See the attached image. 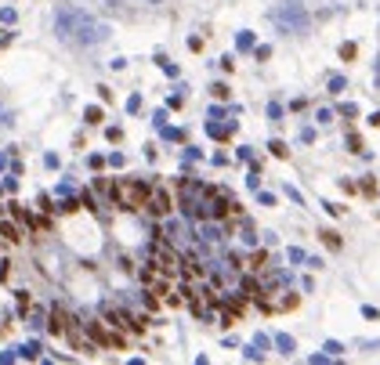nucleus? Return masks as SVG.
I'll use <instances>...</instances> for the list:
<instances>
[{
  "instance_id": "3",
  "label": "nucleus",
  "mask_w": 380,
  "mask_h": 365,
  "mask_svg": "<svg viewBox=\"0 0 380 365\" xmlns=\"http://www.w3.org/2000/svg\"><path fill=\"white\" fill-rule=\"evenodd\" d=\"M145 203H149V210L156 217H163V214H170V195H166L163 188H156L152 192V199H145Z\"/></svg>"
},
{
  "instance_id": "2",
  "label": "nucleus",
  "mask_w": 380,
  "mask_h": 365,
  "mask_svg": "<svg viewBox=\"0 0 380 365\" xmlns=\"http://www.w3.org/2000/svg\"><path fill=\"white\" fill-rule=\"evenodd\" d=\"M91 336H95L98 344H105V347H116V351H123V336L109 333V329H105V322H91Z\"/></svg>"
},
{
  "instance_id": "1",
  "label": "nucleus",
  "mask_w": 380,
  "mask_h": 365,
  "mask_svg": "<svg viewBox=\"0 0 380 365\" xmlns=\"http://www.w3.org/2000/svg\"><path fill=\"white\" fill-rule=\"evenodd\" d=\"M145 199H149V188L138 185V181H123V185H116V203L119 206L138 210V206H145Z\"/></svg>"
},
{
  "instance_id": "4",
  "label": "nucleus",
  "mask_w": 380,
  "mask_h": 365,
  "mask_svg": "<svg viewBox=\"0 0 380 365\" xmlns=\"http://www.w3.org/2000/svg\"><path fill=\"white\" fill-rule=\"evenodd\" d=\"M0 232H4V239H11V242L18 239V235H15V228H11V224H0Z\"/></svg>"
}]
</instances>
